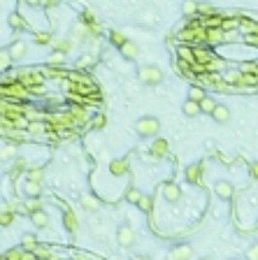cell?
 <instances>
[{"label": "cell", "instance_id": "28", "mask_svg": "<svg viewBox=\"0 0 258 260\" xmlns=\"http://www.w3.org/2000/svg\"><path fill=\"white\" fill-rule=\"evenodd\" d=\"M112 42H114V44H119V46H123V44H126V40H123V35H119V33H112Z\"/></svg>", "mask_w": 258, "mask_h": 260}, {"label": "cell", "instance_id": "29", "mask_svg": "<svg viewBox=\"0 0 258 260\" xmlns=\"http://www.w3.org/2000/svg\"><path fill=\"white\" fill-rule=\"evenodd\" d=\"M14 146H5V151H2V158L7 161V158H14Z\"/></svg>", "mask_w": 258, "mask_h": 260}, {"label": "cell", "instance_id": "38", "mask_svg": "<svg viewBox=\"0 0 258 260\" xmlns=\"http://www.w3.org/2000/svg\"><path fill=\"white\" fill-rule=\"evenodd\" d=\"M200 260H214V258H212V256H205V258H200Z\"/></svg>", "mask_w": 258, "mask_h": 260}, {"label": "cell", "instance_id": "20", "mask_svg": "<svg viewBox=\"0 0 258 260\" xmlns=\"http://www.w3.org/2000/svg\"><path fill=\"white\" fill-rule=\"evenodd\" d=\"M207 95L203 91H200V88H191V95H189V100H196V102H203V100H205Z\"/></svg>", "mask_w": 258, "mask_h": 260}, {"label": "cell", "instance_id": "27", "mask_svg": "<svg viewBox=\"0 0 258 260\" xmlns=\"http://www.w3.org/2000/svg\"><path fill=\"white\" fill-rule=\"evenodd\" d=\"M249 174H251V179H254V181H258V161H256V163H251Z\"/></svg>", "mask_w": 258, "mask_h": 260}, {"label": "cell", "instance_id": "18", "mask_svg": "<svg viewBox=\"0 0 258 260\" xmlns=\"http://www.w3.org/2000/svg\"><path fill=\"white\" fill-rule=\"evenodd\" d=\"M214 107H216V102H214L212 98H205V100H203V102H200V109H203L205 114H209V116H212Z\"/></svg>", "mask_w": 258, "mask_h": 260}, {"label": "cell", "instance_id": "21", "mask_svg": "<svg viewBox=\"0 0 258 260\" xmlns=\"http://www.w3.org/2000/svg\"><path fill=\"white\" fill-rule=\"evenodd\" d=\"M247 260H258V242H254V244L247 249Z\"/></svg>", "mask_w": 258, "mask_h": 260}, {"label": "cell", "instance_id": "3", "mask_svg": "<svg viewBox=\"0 0 258 260\" xmlns=\"http://www.w3.org/2000/svg\"><path fill=\"white\" fill-rule=\"evenodd\" d=\"M116 242H119V246H121V249H133V246H135V242H137L135 230L130 228L128 223H121V225H119V230H116Z\"/></svg>", "mask_w": 258, "mask_h": 260}, {"label": "cell", "instance_id": "31", "mask_svg": "<svg viewBox=\"0 0 258 260\" xmlns=\"http://www.w3.org/2000/svg\"><path fill=\"white\" fill-rule=\"evenodd\" d=\"M191 12H196V2H184V14H191Z\"/></svg>", "mask_w": 258, "mask_h": 260}, {"label": "cell", "instance_id": "2", "mask_svg": "<svg viewBox=\"0 0 258 260\" xmlns=\"http://www.w3.org/2000/svg\"><path fill=\"white\" fill-rule=\"evenodd\" d=\"M137 77H140V82L147 86H156L163 82V72H160V68H156V65H142L140 72H137Z\"/></svg>", "mask_w": 258, "mask_h": 260}, {"label": "cell", "instance_id": "14", "mask_svg": "<svg viewBox=\"0 0 258 260\" xmlns=\"http://www.w3.org/2000/svg\"><path fill=\"white\" fill-rule=\"evenodd\" d=\"M152 153H154V156H160V158H163V156L167 153V142H165V139H156V142L152 144Z\"/></svg>", "mask_w": 258, "mask_h": 260}, {"label": "cell", "instance_id": "32", "mask_svg": "<svg viewBox=\"0 0 258 260\" xmlns=\"http://www.w3.org/2000/svg\"><path fill=\"white\" fill-rule=\"evenodd\" d=\"M65 221H68V228L70 230L77 228V221H75V216H72V214H65Z\"/></svg>", "mask_w": 258, "mask_h": 260}, {"label": "cell", "instance_id": "26", "mask_svg": "<svg viewBox=\"0 0 258 260\" xmlns=\"http://www.w3.org/2000/svg\"><path fill=\"white\" fill-rule=\"evenodd\" d=\"M49 35H47V33H40V35H35V42H38V44H49Z\"/></svg>", "mask_w": 258, "mask_h": 260}, {"label": "cell", "instance_id": "17", "mask_svg": "<svg viewBox=\"0 0 258 260\" xmlns=\"http://www.w3.org/2000/svg\"><path fill=\"white\" fill-rule=\"evenodd\" d=\"M82 205H84V209H86V212H96V209L100 207V202L93 198V195H84V198H82Z\"/></svg>", "mask_w": 258, "mask_h": 260}, {"label": "cell", "instance_id": "40", "mask_svg": "<svg viewBox=\"0 0 258 260\" xmlns=\"http://www.w3.org/2000/svg\"><path fill=\"white\" fill-rule=\"evenodd\" d=\"M52 260H58V258H52Z\"/></svg>", "mask_w": 258, "mask_h": 260}, {"label": "cell", "instance_id": "16", "mask_svg": "<svg viewBox=\"0 0 258 260\" xmlns=\"http://www.w3.org/2000/svg\"><path fill=\"white\" fill-rule=\"evenodd\" d=\"M109 172H112L114 176L126 174V161H112L109 163Z\"/></svg>", "mask_w": 258, "mask_h": 260}, {"label": "cell", "instance_id": "6", "mask_svg": "<svg viewBox=\"0 0 258 260\" xmlns=\"http://www.w3.org/2000/svg\"><path fill=\"white\" fill-rule=\"evenodd\" d=\"M163 198L167 200V202H179V198H182V188L177 184H165L163 186Z\"/></svg>", "mask_w": 258, "mask_h": 260}, {"label": "cell", "instance_id": "22", "mask_svg": "<svg viewBox=\"0 0 258 260\" xmlns=\"http://www.w3.org/2000/svg\"><path fill=\"white\" fill-rule=\"evenodd\" d=\"M140 209H142V212H147V214H149V212H152V198H149V195H145V198H142V202H140Z\"/></svg>", "mask_w": 258, "mask_h": 260}, {"label": "cell", "instance_id": "13", "mask_svg": "<svg viewBox=\"0 0 258 260\" xmlns=\"http://www.w3.org/2000/svg\"><path fill=\"white\" fill-rule=\"evenodd\" d=\"M121 54L126 56V58H137V56H140V46L133 44V42H126V44L121 46Z\"/></svg>", "mask_w": 258, "mask_h": 260}, {"label": "cell", "instance_id": "5", "mask_svg": "<svg viewBox=\"0 0 258 260\" xmlns=\"http://www.w3.org/2000/svg\"><path fill=\"white\" fill-rule=\"evenodd\" d=\"M193 256V246L191 244H177L175 249H170V260H191Z\"/></svg>", "mask_w": 258, "mask_h": 260}, {"label": "cell", "instance_id": "37", "mask_svg": "<svg viewBox=\"0 0 258 260\" xmlns=\"http://www.w3.org/2000/svg\"><path fill=\"white\" fill-rule=\"evenodd\" d=\"M26 2H31V5H38V0H26Z\"/></svg>", "mask_w": 258, "mask_h": 260}, {"label": "cell", "instance_id": "10", "mask_svg": "<svg viewBox=\"0 0 258 260\" xmlns=\"http://www.w3.org/2000/svg\"><path fill=\"white\" fill-rule=\"evenodd\" d=\"M23 193H26V198H38L40 193H42V188H40L38 181H26V186H23Z\"/></svg>", "mask_w": 258, "mask_h": 260}, {"label": "cell", "instance_id": "35", "mask_svg": "<svg viewBox=\"0 0 258 260\" xmlns=\"http://www.w3.org/2000/svg\"><path fill=\"white\" fill-rule=\"evenodd\" d=\"M58 49H61V51H68V49H70V42H61V44H58Z\"/></svg>", "mask_w": 258, "mask_h": 260}, {"label": "cell", "instance_id": "9", "mask_svg": "<svg viewBox=\"0 0 258 260\" xmlns=\"http://www.w3.org/2000/svg\"><path fill=\"white\" fill-rule=\"evenodd\" d=\"M142 198H145V193L140 191V188H135V186H130L128 191H126V200H128L130 205H140Z\"/></svg>", "mask_w": 258, "mask_h": 260}, {"label": "cell", "instance_id": "8", "mask_svg": "<svg viewBox=\"0 0 258 260\" xmlns=\"http://www.w3.org/2000/svg\"><path fill=\"white\" fill-rule=\"evenodd\" d=\"M182 112H184V116L193 119V116H198L203 109H200V102H196V100H186V102L182 105Z\"/></svg>", "mask_w": 258, "mask_h": 260}, {"label": "cell", "instance_id": "4", "mask_svg": "<svg viewBox=\"0 0 258 260\" xmlns=\"http://www.w3.org/2000/svg\"><path fill=\"white\" fill-rule=\"evenodd\" d=\"M214 193H216V198H221V200H230L233 195H235V188H233V184H230V181H226V179H219V181L214 184Z\"/></svg>", "mask_w": 258, "mask_h": 260}, {"label": "cell", "instance_id": "34", "mask_svg": "<svg viewBox=\"0 0 258 260\" xmlns=\"http://www.w3.org/2000/svg\"><path fill=\"white\" fill-rule=\"evenodd\" d=\"M12 26H14V28H23V23L19 21V16H12Z\"/></svg>", "mask_w": 258, "mask_h": 260}, {"label": "cell", "instance_id": "30", "mask_svg": "<svg viewBox=\"0 0 258 260\" xmlns=\"http://www.w3.org/2000/svg\"><path fill=\"white\" fill-rule=\"evenodd\" d=\"M91 63H93L91 56H84V58H79V61H77V65H79V68H86V65H91Z\"/></svg>", "mask_w": 258, "mask_h": 260}, {"label": "cell", "instance_id": "11", "mask_svg": "<svg viewBox=\"0 0 258 260\" xmlns=\"http://www.w3.org/2000/svg\"><path fill=\"white\" fill-rule=\"evenodd\" d=\"M31 221H33V225L35 228H45L47 223H49V216H47V212H35V214H31Z\"/></svg>", "mask_w": 258, "mask_h": 260}, {"label": "cell", "instance_id": "1", "mask_svg": "<svg viewBox=\"0 0 258 260\" xmlns=\"http://www.w3.org/2000/svg\"><path fill=\"white\" fill-rule=\"evenodd\" d=\"M160 130V121L156 116H140L135 121V132L140 137H154V135H158Z\"/></svg>", "mask_w": 258, "mask_h": 260}, {"label": "cell", "instance_id": "12", "mask_svg": "<svg viewBox=\"0 0 258 260\" xmlns=\"http://www.w3.org/2000/svg\"><path fill=\"white\" fill-rule=\"evenodd\" d=\"M9 56H12V58H23V56H26V42H21V40L14 42V44L9 46Z\"/></svg>", "mask_w": 258, "mask_h": 260}, {"label": "cell", "instance_id": "36", "mask_svg": "<svg viewBox=\"0 0 258 260\" xmlns=\"http://www.w3.org/2000/svg\"><path fill=\"white\" fill-rule=\"evenodd\" d=\"M130 260H149V258H147V256H133Z\"/></svg>", "mask_w": 258, "mask_h": 260}, {"label": "cell", "instance_id": "23", "mask_svg": "<svg viewBox=\"0 0 258 260\" xmlns=\"http://www.w3.org/2000/svg\"><path fill=\"white\" fill-rule=\"evenodd\" d=\"M26 212H28V214H35V212H40V205L35 202V198H31L28 202H26Z\"/></svg>", "mask_w": 258, "mask_h": 260}, {"label": "cell", "instance_id": "39", "mask_svg": "<svg viewBox=\"0 0 258 260\" xmlns=\"http://www.w3.org/2000/svg\"><path fill=\"white\" fill-rule=\"evenodd\" d=\"M230 260H242V258H230Z\"/></svg>", "mask_w": 258, "mask_h": 260}, {"label": "cell", "instance_id": "15", "mask_svg": "<svg viewBox=\"0 0 258 260\" xmlns=\"http://www.w3.org/2000/svg\"><path fill=\"white\" fill-rule=\"evenodd\" d=\"M186 181H191V184L200 181V165H189L186 168Z\"/></svg>", "mask_w": 258, "mask_h": 260}, {"label": "cell", "instance_id": "19", "mask_svg": "<svg viewBox=\"0 0 258 260\" xmlns=\"http://www.w3.org/2000/svg\"><path fill=\"white\" fill-rule=\"evenodd\" d=\"M23 249H38V237L35 235H23Z\"/></svg>", "mask_w": 258, "mask_h": 260}, {"label": "cell", "instance_id": "24", "mask_svg": "<svg viewBox=\"0 0 258 260\" xmlns=\"http://www.w3.org/2000/svg\"><path fill=\"white\" fill-rule=\"evenodd\" d=\"M42 174H45V170H42V168H35V170L31 172V174H28V179H31V181H38V184H40Z\"/></svg>", "mask_w": 258, "mask_h": 260}, {"label": "cell", "instance_id": "33", "mask_svg": "<svg viewBox=\"0 0 258 260\" xmlns=\"http://www.w3.org/2000/svg\"><path fill=\"white\" fill-rule=\"evenodd\" d=\"M12 218H14L12 214H7V212H2V225H9V223H12Z\"/></svg>", "mask_w": 258, "mask_h": 260}, {"label": "cell", "instance_id": "25", "mask_svg": "<svg viewBox=\"0 0 258 260\" xmlns=\"http://www.w3.org/2000/svg\"><path fill=\"white\" fill-rule=\"evenodd\" d=\"M91 230L96 232V235H105V225H100V221H91Z\"/></svg>", "mask_w": 258, "mask_h": 260}, {"label": "cell", "instance_id": "7", "mask_svg": "<svg viewBox=\"0 0 258 260\" xmlns=\"http://www.w3.org/2000/svg\"><path fill=\"white\" fill-rule=\"evenodd\" d=\"M212 119L216 123H228V121H230V109H228L226 105H216L214 112H212Z\"/></svg>", "mask_w": 258, "mask_h": 260}]
</instances>
